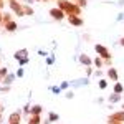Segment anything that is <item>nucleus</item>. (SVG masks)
I'll return each mask as SVG.
<instances>
[{"mask_svg":"<svg viewBox=\"0 0 124 124\" xmlns=\"http://www.w3.org/2000/svg\"><path fill=\"white\" fill-rule=\"evenodd\" d=\"M51 15H53V17H58V18H60V17H61V12H58V10H51Z\"/></svg>","mask_w":124,"mask_h":124,"instance_id":"1","label":"nucleus"},{"mask_svg":"<svg viewBox=\"0 0 124 124\" xmlns=\"http://www.w3.org/2000/svg\"><path fill=\"white\" fill-rule=\"evenodd\" d=\"M33 113H35V114H38V113H40V108H38V106H37V108H33Z\"/></svg>","mask_w":124,"mask_h":124,"instance_id":"2","label":"nucleus"}]
</instances>
